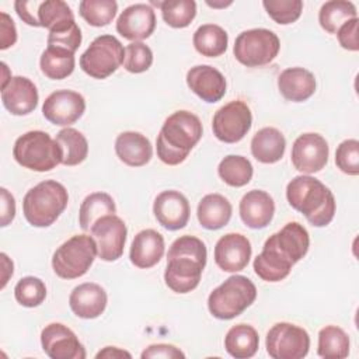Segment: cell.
Segmentation results:
<instances>
[{"instance_id":"60d3db41","label":"cell","mask_w":359,"mask_h":359,"mask_svg":"<svg viewBox=\"0 0 359 359\" xmlns=\"http://www.w3.org/2000/svg\"><path fill=\"white\" fill-rule=\"evenodd\" d=\"M262 6L268 15L280 25L297 21L303 11L302 0H264Z\"/></svg>"},{"instance_id":"db71d44e","label":"cell","mask_w":359,"mask_h":359,"mask_svg":"<svg viewBox=\"0 0 359 359\" xmlns=\"http://www.w3.org/2000/svg\"><path fill=\"white\" fill-rule=\"evenodd\" d=\"M206 4L208 6H210V7H215V8H217V7H227V6H230L231 4V1H227V3H212V1H206Z\"/></svg>"},{"instance_id":"d590c367","label":"cell","mask_w":359,"mask_h":359,"mask_svg":"<svg viewBox=\"0 0 359 359\" xmlns=\"http://www.w3.org/2000/svg\"><path fill=\"white\" fill-rule=\"evenodd\" d=\"M356 17L358 11L355 4L345 0L325 1L318 11V22L328 34H335L344 22Z\"/></svg>"},{"instance_id":"603a6c76","label":"cell","mask_w":359,"mask_h":359,"mask_svg":"<svg viewBox=\"0 0 359 359\" xmlns=\"http://www.w3.org/2000/svg\"><path fill=\"white\" fill-rule=\"evenodd\" d=\"M238 212L247 227L255 230L264 229L273 219L275 202L268 192L262 189H252L241 198Z\"/></svg>"},{"instance_id":"f1b7e54d","label":"cell","mask_w":359,"mask_h":359,"mask_svg":"<svg viewBox=\"0 0 359 359\" xmlns=\"http://www.w3.org/2000/svg\"><path fill=\"white\" fill-rule=\"evenodd\" d=\"M259 346V337L254 327L248 324L233 325L224 337L226 352L236 359L252 358Z\"/></svg>"},{"instance_id":"bcb514c9","label":"cell","mask_w":359,"mask_h":359,"mask_svg":"<svg viewBox=\"0 0 359 359\" xmlns=\"http://www.w3.org/2000/svg\"><path fill=\"white\" fill-rule=\"evenodd\" d=\"M142 359L149 358H164V359H180L185 358V353L171 344H153L149 345L140 355Z\"/></svg>"},{"instance_id":"816d5d0a","label":"cell","mask_w":359,"mask_h":359,"mask_svg":"<svg viewBox=\"0 0 359 359\" xmlns=\"http://www.w3.org/2000/svg\"><path fill=\"white\" fill-rule=\"evenodd\" d=\"M0 258H1V268H3V271H1V289H4L6 285H7V282H8V279L13 276L14 264H13V261L7 257V254H4V252L0 254Z\"/></svg>"},{"instance_id":"681fc988","label":"cell","mask_w":359,"mask_h":359,"mask_svg":"<svg viewBox=\"0 0 359 359\" xmlns=\"http://www.w3.org/2000/svg\"><path fill=\"white\" fill-rule=\"evenodd\" d=\"M0 199H1V215H0V226H8L15 217V199L6 188H0Z\"/></svg>"},{"instance_id":"30bf717a","label":"cell","mask_w":359,"mask_h":359,"mask_svg":"<svg viewBox=\"0 0 359 359\" xmlns=\"http://www.w3.org/2000/svg\"><path fill=\"white\" fill-rule=\"evenodd\" d=\"M309 247L310 236L306 227L299 222H289L279 231L266 238L262 251L292 268L307 254Z\"/></svg>"},{"instance_id":"ee69618b","label":"cell","mask_w":359,"mask_h":359,"mask_svg":"<svg viewBox=\"0 0 359 359\" xmlns=\"http://www.w3.org/2000/svg\"><path fill=\"white\" fill-rule=\"evenodd\" d=\"M81 43V31L76 21L49 31L48 34V46H57L70 52H76Z\"/></svg>"},{"instance_id":"836d02e7","label":"cell","mask_w":359,"mask_h":359,"mask_svg":"<svg viewBox=\"0 0 359 359\" xmlns=\"http://www.w3.org/2000/svg\"><path fill=\"white\" fill-rule=\"evenodd\" d=\"M349 337L337 325H325L318 332L317 353L324 359H344L349 355Z\"/></svg>"},{"instance_id":"74e56055","label":"cell","mask_w":359,"mask_h":359,"mask_svg":"<svg viewBox=\"0 0 359 359\" xmlns=\"http://www.w3.org/2000/svg\"><path fill=\"white\" fill-rule=\"evenodd\" d=\"M156 4L160 7L165 24L172 28L188 27L196 15V3L194 0H165Z\"/></svg>"},{"instance_id":"7402d4cb","label":"cell","mask_w":359,"mask_h":359,"mask_svg":"<svg viewBox=\"0 0 359 359\" xmlns=\"http://www.w3.org/2000/svg\"><path fill=\"white\" fill-rule=\"evenodd\" d=\"M108 303L107 292L94 282H84L76 286L69 296V306L74 316L84 320L100 317Z\"/></svg>"},{"instance_id":"f6af8a7d","label":"cell","mask_w":359,"mask_h":359,"mask_svg":"<svg viewBox=\"0 0 359 359\" xmlns=\"http://www.w3.org/2000/svg\"><path fill=\"white\" fill-rule=\"evenodd\" d=\"M358 25H359V20L358 17L356 18H352L346 22H344L338 31L335 32L337 34V38H338V42L339 45L346 49V50H352V52H356L359 49V41H358Z\"/></svg>"},{"instance_id":"ba28073f","label":"cell","mask_w":359,"mask_h":359,"mask_svg":"<svg viewBox=\"0 0 359 359\" xmlns=\"http://www.w3.org/2000/svg\"><path fill=\"white\" fill-rule=\"evenodd\" d=\"M278 35L266 28L243 31L234 41L233 53L237 62L247 67H259L271 63L279 53Z\"/></svg>"},{"instance_id":"484cf974","label":"cell","mask_w":359,"mask_h":359,"mask_svg":"<svg viewBox=\"0 0 359 359\" xmlns=\"http://www.w3.org/2000/svg\"><path fill=\"white\" fill-rule=\"evenodd\" d=\"M316 77L304 67H287L278 77L279 93L292 102H303L316 93Z\"/></svg>"},{"instance_id":"f546056e","label":"cell","mask_w":359,"mask_h":359,"mask_svg":"<svg viewBox=\"0 0 359 359\" xmlns=\"http://www.w3.org/2000/svg\"><path fill=\"white\" fill-rule=\"evenodd\" d=\"M192 42L196 52L202 56L217 57L226 52L229 35L217 24H203L194 32Z\"/></svg>"},{"instance_id":"277c9868","label":"cell","mask_w":359,"mask_h":359,"mask_svg":"<svg viewBox=\"0 0 359 359\" xmlns=\"http://www.w3.org/2000/svg\"><path fill=\"white\" fill-rule=\"evenodd\" d=\"M69 203L65 185L55 180H45L27 191L22 199L25 220L34 227H49L63 213Z\"/></svg>"},{"instance_id":"1f68e13d","label":"cell","mask_w":359,"mask_h":359,"mask_svg":"<svg viewBox=\"0 0 359 359\" xmlns=\"http://www.w3.org/2000/svg\"><path fill=\"white\" fill-rule=\"evenodd\" d=\"M116 206L107 192H93L84 198L79 209V223L84 231H90L93 224L107 215H115Z\"/></svg>"},{"instance_id":"e575fe53","label":"cell","mask_w":359,"mask_h":359,"mask_svg":"<svg viewBox=\"0 0 359 359\" xmlns=\"http://www.w3.org/2000/svg\"><path fill=\"white\" fill-rule=\"evenodd\" d=\"M252 164L251 161L238 154H229L226 156L217 167V174L224 184L229 187L240 188L247 185L252 178Z\"/></svg>"},{"instance_id":"4fadbf2b","label":"cell","mask_w":359,"mask_h":359,"mask_svg":"<svg viewBox=\"0 0 359 359\" xmlns=\"http://www.w3.org/2000/svg\"><path fill=\"white\" fill-rule=\"evenodd\" d=\"M91 237L97 244L98 257L102 261L112 262L122 257L128 229L125 222L116 215H107L98 219L91 230Z\"/></svg>"},{"instance_id":"d6a6232c","label":"cell","mask_w":359,"mask_h":359,"mask_svg":"<svg viewBox=\"0 0 359 359\" xmlns=\"http://www.w3.org/2000/svg\"><path fill=\"white\" fill-rule=\"evenodd\" d=\"M55 140L60 147L63 165H79L87 158L88 142L80 130L65 128L57 132Z\"/></svg>"},{"instance_id":"f35d334b","label":"cell","mask_w":359,"mask_h":359,"mask_svg":"<svg viewBox=\"0 0 359 359\" xmlns=\"http://www.w3.org/2000/svg\"><path fill=\"white\" fill-rule=\"evenodd\" d=\"M118 3L115 0H83L79 13L91 27H105L116 15Z\"/></svg>"},{"instance_id":"c3c4849f","label":"cell","mask_w":359,"mask_h":359,"mask_svg":"<svg viewBox=\"0 0 359 359\" xmlns=\"http://www.w3.org/2000/svg\"><path fill=\"white\" fill-rule=\"evenodd\" d=\"M17 42V28L13 18L1 11L0 13V49L6 50Z\"/></svg>"},{"instance_id":"5b68a950","label":"cell","mask_w":359,"mask_h":359,"mask_svg":"<svg viewBox=\"0 0 359 359\" xmlns=\"http://www.w3.org/2000/svg\"><path fill=\"white\" fill-rule=\"evenodd\" d=\"M257 299V287L251 279L233 275L213 289L208 297V309L217 320H231L248 309Z\"/></svg>"},{"instance_id":"d4e9b609","label":"cell","mask_w":359,"mask_h":359,"mask_svg":"<svg viewBox=\"0 0 359 359\" xmlns=\"http://www.w3.org/2000/svg\"><path fill=\"white\" fill-rule=\"evenodd\" d=\"M115 153L118 158L130 167L146 165L153 157L150 140L140 132L126 130L115 139Z\"/></svg>"},{"instance_id":"9a60e30c","label":"cell","mask_w":359,"mask_h":359,"mask_svg":"<svg viewBox=\"0 0 359 359\" xmlns=\"http://www.w3.org/2000/svg\"><path fill=\"white\" fill-rule=\"evenodd\" d=\"M84 111V97L73 90H56L45 98L42 105V114L46 121L66 128L79 121Z\"/></svg>"},{"instance_id":"f5cc1de1","label":"cell","mask_w":359,"mask_h":359,"mask_svg":"<svg viewBox=\"0 0 359 359\" xmlns=\"http://www.w3.org/2000/svg\"><path fill=\"white\" fill-rule=\"evenodd\" d=\"M1 69H3V80H1V87H4L8 81H10V79H11V76H8V67H7V65L4 63V62H1Z\"/></svg>"},{"instance_id":"44dd1931","label":"cell","mask_w":359,"mask_h":359,"mask_svg":"<svg viewBox=\"0 0 359 359\" xmlns=\"http://www.w3.org/2000/svg\"><path fill=\"white\" fill-rule=\"evenodd\" d=\"M36 86L24 76H14L1 87V102L4 108L17 116L31 114L38 105Z\"/></svg>"},{"instance_id":"5bb4252c","label":"cell","mask_w":359,"mask_h":359,"mask_svg":"<svg viewBox=\"0 0 359 359\" xmlns=\"http://www.w3.org/2000/svg\"><path fill=\"white\" fill-rule=\"evenodd\" d=\"M330 147L327 140L318 133H303L292 146V164L302 174L310 175L321 171L328 161Z\"/></svg>"},{"instance_id":"7bdbcfd3","label":"cell","mask_w":359,"mask_h":359,"mask_svg":"<svg viewBox=\"0 0 359 359\" xmlns=\"http://www.w3.org/2000/svg\"><path fill=\"white\" fill-rule=\"evenodd\" d=\"M335 164L348 175L359 174V142L356 139H346L339 143L335 151Z\"/></svg>"},{"instance_id":"7c38bea8","label":"cell","mask_w":359,"mask_h":359,"mask_svg":"<svg viewBox=\"0 0 359 359\" xmlns=\"http://www.w3.org/2000/svg\"><path fill=\"white\" fill-rule=\"evenodd\" d=\"M251 125V109L241 100H234L223 105L215 112L212 119L213 135L223 143L240 142L248 133Z\"/></svg>"},{"instance_id":"7dc6e473","label":"cell","mask_w":359,"mask_h":359,"mask_svg":"<svg viewBox=\"0 0 359 359\" xmlns=\"http://www.w3.org/2000/svg\"><path fill=\"white\" fill-rule=\"evenodd\" d=\"M42 1L38 0H18L14 3V8L18 17L31 27H41L38 21V10Z\"/></svg>"},{"instance_id":"7a4b0ae2","label":"cell","mask_w":359,"mask_h":359,"mask_svg":"<svg viewBox=\"0 0 359 359\" xmlns=\"http://www.w3.org/2000/svg\"><path fill=\"white\" fill-rule=\"evenodd\" d=\"M201 119L185 109L175 111L163 123L156 140L157 157L167 165L181 164L201 140Z\"/></svg>"},{"instance_id":"ac0fdd59","label":"cell","mask_w":359,"mask_h":359,"mask_svg":"<svg viewBox=\"0 0 359 359\" xmlns=\"http://www.w3.org/2000/svg\"><path fill=\"white\" fill-rule=\"evenodd\" d=\"M252 247L250 240L240 233L222 236L215 245V262L224 272L243 271L251 258Z\"/></svg>"},{"instance_id":"6da1fadb","label":"cell","mask_w":359,"mask_h":359,"mask_svg":"<svg viewBox=\"0 0 359 359\" xmlns=\"http://www.w3.org/2000/svg\"><path fill=\"white\" fill-rule=\"evenodd\" d=\"M206 259L208 250L201 238L195 236L178 237L167 252L165 285L175 293H189L199 285Z\"/></svg>"},{"instance_id":"ffe728a7","label":"cell","mask_w":359,"mask_h":359,"mask_svg":"<svg viewBox=\"0 0 359 359\" xmlns=\"http://www.w3.org/2000/svg\"><path fill=\"white\" fill-rule=\"evenodd\" d=\"M187 84L205 102L220 101L227 88V83L220 70L209 65H198L188 70Z\"/></svg>"},{"instance_id":"9c48e42d","label":"cell","mask_w":359,"mask_h":359,"mask_svg":"<svg viewBox=\"0 0 359 359\" xmlns=\"http://www.w3.org/2000/svg\"><path fill=\"white\" fill-rule=\"evenodd\" d=\"M125 48L114 35H100L80 56L81 70L93 79L109 77L123 65Z\"/></svg>"},{"instance_id":"ab89813d","label":"cell","mask_w":359,"mask_h":359,"mask_svg":"<svg viewBox=\"0 0 359 359\" xmlns=\"http://www.w3.org/2000/svg\"><path fill=\"white\" fill-rule=\"evenodd\" d=\"M14 297L17 303L24 307H38L46 297V286L43 280L36 276H24L14 287Z\"/></svg>"},{"instance_id":"b9f144b4","label":"cell","mask_w":359,"mask_h":359,"mask_svg":"<svg viewBox=\"0 0 359 359\" xmlns=\"http://www.w3.org/2000/svg\"><path fill=\"white\" fill-rule=\"evenodd\" d=\"M153 63V52L143 42H130L125 48L123 67L126 72L139 74L150 69Z\"/></svg>"},{"instance_id":"4dcf8cb0","label":"cell","mask_w":359,"mask_h":359,"mask_svg":"<svg viewBox=\"0 0 359 359\" xmlns=\"http://www.w3.org/2000/svg\"><path fill=\"white\" fill-rule=\"evenodd\" d=\"M74 53L57 46H48L39 59L41 72L50 80H63L74 70Z\"/></svg>"},{"instance_id":"52a82bcc","label":"cell","mask_w":359,"mask_h":359,"mask_svg":"<svg viewBox=\"0 0 359 359\" xmlns=\"http://www.w3.org/2000/svg\"><path fill=\"white\" fill-rule=\"evenodd\" d=\"M97 255L94 238L87 234H76L56 248L52 257V268L62 279H76L88 272Z\"/></svg>"},{"instance_id":"8fae6325","label":"cell","mask_w":359,"mask_h":359,"mask_svg":"<svg viewBox=\"0 0 359 359\" xmlns=\"http://www.w3.org/2000/svg\"><path fill=\"white\" fill-rule=\"evenodd\" d=\"M266 353L272 359H302L309 353V332L292 323H278L266 334Z\"/></svg>"},{"instance_id":"cb8c5ba5","label":"cell","mask_w":359,"mask_h":359,"mask_svg":"<svg viewBox=\"0 0 359 359\" xmlns=\"http://www.w3.org/2000/svg\"><path fill=\"white\" fill-rule=\"evenodd\" d=\"M164 248V237L157 230L144 229L133 237L129 251L130 262L140 269H149L160 262Z\"/></svg>"},{"instance_id":"8d00e7d4","label":"cell","mask_w":359,"mask_h":359,"mask_svg":"<svg viewBox=\"0 0 359 359\" xmlns=\"http://www.w3.org/2000/svg\"><path fill=\"white\" fill-rule=\"evenodd\" d=\"M38 21L42 28L53 31L74 21V14L62 0H45L38 10Z\"/></svg>"},{"instance_id":"3957f363","label":"cell","mask_w":359,"mask_h":359,"mask_svg":"<svg viewBox=\"0 0 359 359\" xmlns=\"http://www.w3.org/2000/svg\"><path fill=\"white\" fill-rule=\"evenodd\" d=\"M286 199L314 227H325L334 219L337 208L334 194L311 175L294 177L286 187Z\"/></svg>"},{"instance_id":"f907efd6","label":"cell","mask_w":359,"mask_h":359,"mask_svg":"<svg viewBox=\"0 0 359 359\" xmlns=\"http://www.w3.org/2000/svg\"><path fill=\"white\" fill-rule=\"evenodd\" d=\"M97 359L101 358H107V359H119V358H132V355L128 351H123L118 346H105L104 349H101L97 355Z\"/></svg>"},{"instance_id":"83f0119b","label":"cell","mask_w":359,"mask_h":359,"mask_svg":"<svg viewBox=\"0 0 359 359\" xmlns=\"http://www.w3.org/2000/svg\"><path fill=\"white\" fill-rule=\"evenodd\" d=\"M233 208L229 199L220 194L205 195L196 209L199 224L206 230H219L231 219Z\"/></svg>"},{"instance_id":"e0dca14e","label":"cell","mask_w":359,"mask_h":359,"mask_svg":"<svg viewBox=\"0 0 359 359\" xmlns=\"http://www.w3.org/2000/svg\"><path fill=\"white\" fill-rule=\"evenodd\" d=\"M156 220L167 230L184 229L189 220L191 208L187 196L175 189L160 192L153 203Z\"/></svg>"},{"instance_id":"2e32d148","label":"cell","mask_w":359,"mask_h":359,"mask_svg":"<svg viewBox=\"0 0 359 359\" xmlns=\"http://www.w3.org/2000/svg\"><path fill=\"white\" fill-rule=\"evenodd\" d=\"M41 345L50 359H84L87 356L77 335L62 323H50L42 330Z\"/></svg>"},{"instance_id":"8992f818","label":"cell","mask_w":359,"mask_h":359,"mask_svg":"<svg viewBox=\"0 0 359 359\" xmlns=\"http://www.w3.org/2000/svg\"><path fill=\"white\" fill-rule=\"evenodd\" d=\"M13 157L24 168L38 172L50 171L62 164L59 144L43 130H29L17 137Z\"/></svg>"},{"instance_id":"d6986e66","label":"cell","mask_w":359,"mask_h":359,"mask_svg":"<svg viewBox=\"0 0 359 359\" xmlns=\"http://www.w3.org/2000/svg\"><path fill=\"white\" fill-rule=\"evenodd\" d=\"M156 28V13L144 3L126 7L116 20V32L128 41L142 42L147 39Z\"/></svg>"},{"instance_id":"4316f807","label":"cell","mask_w":359,"mask_h":359,"mask_svg":"<svg viewBox=\"0 0 359 359\" xmlns=\"http://www.w3.org/2000/svg\"><path fill=\"white\" fill-rule=\"evenodd\" d=\"M285 150L286 139L276 128H262L251 139V154L259 163H278L283 157Z\"/></svg>"}]
</instances>
